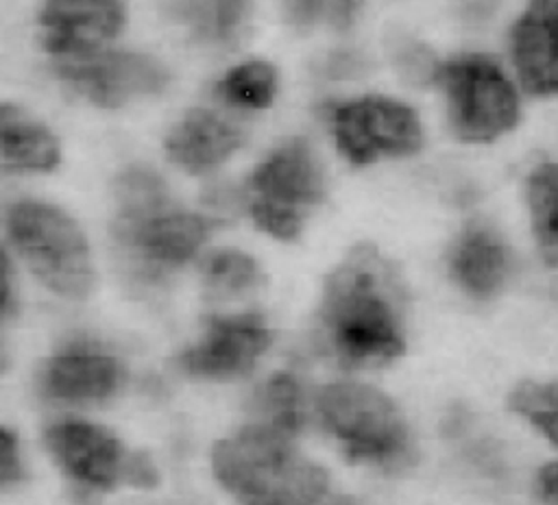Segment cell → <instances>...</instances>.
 <instances>
[{
    "instance_id": "cell-1",
    "label": "cell",
    "mask_w": 558,
    "mask_h": 505,
    "mask_svg": "<svg viewBox=\"0 0 558 505\" xmlns=\"http://www.w3.org/2000/svg\"><path fill=\"white\" fill-rule=\"evenodd\" d=\"M403 309L397 270L373 244H360L327 276L318 318L336 359L364 368L403 353Z\"/></svg>"
},
{
    "instance_id": "cell-2",
    "label": "cell",
    "mask_w": 558,
    "mask_h": 505,
    "mask_svg": "<svg viewBox=\"0 0 558 505\" xmlns=\"http://www.w3.org/2000/svg\"><path fill=\"white\" fill-rule=\"evenodd\" d=\"M211 468L242 505H314L327 490V472L264 424L216 442Z\"/></svg>"
},
{
    "instance_id": "cell-3",
    "label": "cell",
    "mask_w": 558,
    "mask_h": 505,
    "mask_svg": "<svg viewBox=\"0 0 558 505\" xmlns=\"http://www.w3.org/2000/svg\"><path fill=\"white\" fill-rule=\"evenodd\" d=\"M116 239L146 266L185 263L209 233V222L172 205L163 181L146 168H129L113 183Z\"/></svg>"
},
{
    "instance_id": "cell-4",
    "label": "cell",
    "mask_w": 558,
    "mask_h": 505,
    "mask_svg": "<svg viewBox=\"0 0 558 505\" xmlns=\"http://www.w3.org/2000/svg\"><path fill=\"white\" fill-rule=\"evenodd\" d=\"M7 226L13 246L48 290L70 300H83L92 292L89 246L68 213L48 202L22 200L9 209Z\"/></svg>"
},
{
    "instance_id": "cell-5",
    "label": "cell",
    "mask_w": 558,
    "mask_h": 505,
    "mask_svg": "<svg viewBox=\"0 0 558 505\" xmlns=\"http://www.w3.org/2000/svg\"><path fill=\"white\" fill-rule=\"evenodd\" d=\"M325 429L349 459L392 464L408 455L410 433L395 403L364 383H331L316 396Z\"/></svg>"
},
{
    "instance_id": "cell-6",
    "label": "cell",
    "mask_w": 558,
    "mask_h": 505,
    "mask_svg": "<svg viewBox=\"0 0 558 505\" xmlns=\"http://www.w3.org/2000/svg\"><path fill=\"white\" fill-rule=\"evenodd\" d=\"M438 81L447 94L451 128L460 139L490 141L517 124V91L495 59L456 57L440 67Z\"/></svg>"
},
{
    "instance_id": "cell-7",
    "label": "cell",
    "mask_w": 558,
    "mask_h": 505,
    "mask_svg": "<svg viewBox=\"0 0 558 505\" xmlns=\"http://www.w3.org/2000/svg\"><path fill=\"white\" fill-rule=\"evenodd\" d=\"M251 189L255 224L279 239H292L301 231L305 209L323 198L325 181L310 144L296 137L255 168Z\"/></svg>"
},
{
    "instance_id": "cell-8",
    "label": "cell",
    "mask_w": 558,
    "mask_h": 505,
    "mask_svg": "<svg viewBox=\"0 0 558 505\" xmlns=\"http://www.w3.org/2000/svg\"><path fill=\"white\" fill-rule=\"evenodd\" d=\"M338 150L355 165L379 157H403L421 148V124L414 111L397 100L366 96L333 111Z\"/></svg>"
},
{
    "instance_id": "cell-9",
    "label": "cell",
    "mask_w": 558,
    "mask_h": 505,
    "mask_svg": "<svg viewBox=\"0 0 558 505\" xmlns=\"http://www.w3.org/2000/svg\"><path fill=\"white\" fill-rule=\"evenodd\" d=\"M57 74L100 107H120L144 94H157L170 81L166 65L140 52H94L61 59Z\"/></svg>"
},
{
    "instance_id": "cell-10",
    "label": "cell",
    "mask_w": 558,
    "mask_h": 505,
    "mask_svg": "<svg viewBox=\"0 0 558 505\" xmlns=\"http://www.w3.org/2000/svg\"><path fill=\"white\" fill-rule=\"evenodd\" d=\"M270 346V331L257 313L209 318L198 344L179 357L185 374L227 381L253 370L257 357Z\"/></svg>"
},
{
    "instance_id": "cell-11",
    "label": "cell",
    "mask_w": 558,
    "mask_h": 505,
    "mask_svg": "<svg viewBox=\"0 0 558 505\" xmlns=\"http://www.w3.org/2000/svg\"><path fill=\"white\" fill-rule=\"evenodd\" d=\"M124 24V4L113 0H54L39 13L41 46L57 57L76 59L100 52Z\"/></svg>"
},
{
    "instance_id": "cell-12",
    "label": "cell",
    "mask_w": 558,
    "mask_h": 505,
    "mask_svg": "<svg viewBox=\"0 0 558 505\" xmlns=\"http://www.w3.org/2000/svg\"><path fill=\"white\" fill-rule=\"evenodd\" d=\"M46 446L57 464L78 483L109 490L126 481L129 459L122 444L102 427L65 420L46 429Z\"/></svg>"
},
{
    "instance_id": "cell-13",
    "label": "cell",
    "mask_w": 558,
    "mask_h": 505,
    "mask_svg": "<svg viewBox=\"0 0 558 505\" xmlns=\"http://www.w3.org/2000/svg\"><path fill=\"white\" fill-rule=\"evenodd\" d=\"M512 59L527 94H558V0L532 2L512 28Z\"/></svg>"
},
{
    "instance_id": "cell-14",
    "label": "cell",
    "mask_w": 558,
    "mask_h": 505,
    "mask_svg": "<svg viewBox=\"0 0 558 505\" xmlns=\"http://www.w3.org/2000/svg\"><path fill=\"white\" fill-rule=\"evenodd\" d=\"M118 383L120 366L116 357L92 346H72L54 355L41 377L46 396L63 403L105 401Z\"/></svg>"
},
{
    "instance_id": "cell-15",
    "label": "cell",
    "mask_w": 558,
    "mask_h": 505,
    "mask_svg": "<svg viewBox=\"0 0 558 505\" xmlns=\"http://www.w3.org/2000/svg\"><path fill=\"white\" fill-rule=\"evenodd\" d=\"M242 131L207 109H192L168 133L166 155L187 172H203L222 163L242 144Z\"/></svg>"
},
{
    "instance_id": "cell-16",
    "label": "cell",
    "mask_w": 558,
    "mask_h": 505,
    "mask_svg": "<svg viewBox=\"0 0 558 505\" xmlns=\"http://www.w3.org/2000/svg\"><path fill=\"white\" fill-rule=\"evenodd\" d=\"M449 266L464 292L475 298H488L508 274V250L493 231L471 226L456 242Z\"/></svg>"
},
{
    "instance_id": "cell-17",
    "label": "cell",
    "mask_w": 558,
    "mask_h": 505,
    "mask_svg": "<svg viewBox=\"0 0 558 505\" xmlns=\"http://www.w3.org/2000/svg\"><path fill=\"white\" fill-rule=\"evenodd\" d=\"M2 159L9 165L26 170H50L59 163L61 150L57 137L39 122L11 104L0 109Z\"/></svg>"
},
{
    "instance_id": "cell-18",
    "label": "cell",
    "mask_w": 558,
    "mask_h": 505,
    "mask_svg": "<svg viewBox=\"0 0 558 505\" xmlns=\"http://www.w3.org/2000/svg\"><path fill=\"white\" fill-rule=\"evenodd\" d=\"M527 205L543 261L558 268V163H543L527 176Z\"/></svg>"
},
{
    "instance_id": "cell-19",
    "label": "cell",
    "mask_w": 558,
    "mask_h": 505,
    "mask_svg": "<svg viewBox=\"0 0 558 505\" xmlns=\"http://www.w3.org/2000/svg\"><path fill=\"white\" fill-rule=\"evenodd\" d=\"M255 409L262 416L259 424L292 438L305 420L299 381L288 372H277L255 394Z\"/></svg>"
},
{
    "instance_id": "cell-20",
    "label": "cell",
    "mask_w": 558,
    "mask_h": 505,
    "mask_svg": "<svg viewBox=\"0 0 558 505\" xmlns=\"http://www.w3.org/2000/svg\"><path fill=\"white\" fill-rule=\"evenodd\" d=\"M277 91V72L266 61H251L227 72L216 85L218 100L242 109H264Z\"/></svg>"
},
{
    "instance_id": "cell-21",
    "label": "cell",
    "mask_w": 558,
    "mask_h": 505,
    "mask_svg": "<svg viewBox=\"0 0 558 505\" xmlns=\"http://www.w3.org/2000/svg\"><path fill=\"white\" fill-rule=\"evenodd\" d=\"M205 290L211 298L242 296L259 281V270L253 257L240 250H220L211 255L203 268Z\"/></svg>"
},
{
    "instance_id": "cell-22",
    "label": "cell",
    "mask_w": 558,
    "mask_h": 505,
    "mask_svg": "<svg viewBox=\"0 0 558 505\" xmlns=\"http://www.w3.org/2000/svg\"><path fill=\"white\" fill-rule=\"evenodd\" d=\"M508 405L558 446V381H523L512 390Z\"/></svg>"
},
{
    "instance_id": "cell-23",
    "label": "cell",
    "mask_w": 558,
    "mask_h": 505,
    "mask_svg": "<svg viewBox=\"0 0 558 505\" xmlns=\"http://www.w3.org/2000/svg\"><path fill=\"white\" fill-rule=\"evenodd\" d=\"M248 15V4L244 2H203L190 4L192 26L214 41H231L238 37Z\"/></svg>"
},
{
    "instance_id": "cell-24",
    "label": "cell",
    "mask_w": 558,
    "mask_h": 505,
    "mask_svg": "<svg viewBox=\"0 0 558 505\" xmlns=\"http://www.w3.org/2000/svg\"><path fill=\"white\" fill-rule=\"evenodd\" d=\"M20 479V455L17 440L9 429L0 431V481L13 483Z\"/></svg>"
},
{
    "instance_id": "cell-25",
    "label": "cell",
    "mask_w": 558,
    "mask_h": 505,
    "mask_svg": "<svg viewBox=\"0 0 558 505\" xmlns=\"http://www.w3.org/2000/svg\"><path fill=\"white\" fill-rule=\"evenodd\" d=\"M538 492L549 505H558V461L547 464L538 472Z\"/></svg>"
},
{
    "instance_id": "cell-26",
    "label": "cell",
    "mask_w": 558,
    "mask_h": 505,
    "mask_svg": "<svg viewBox=\"0 0 558 505\" xmlns=\"http://www.w3.org/2000/svg\"><path fill=\"white\" fill-rule=\"evenodd\" d=\"M329 505H357L353 498H347V496H340V498H333Z\"/></svg>"
}]
</instances>
